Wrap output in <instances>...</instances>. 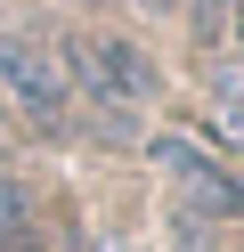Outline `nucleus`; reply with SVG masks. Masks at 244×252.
Here are the masks:
<instances>
[{"label":"nucleus","mask_w":244,"mask_h":252,"mask_svg":"<svg viewBox=\"0 0 244 252\" xmlns=\"http://www.w3.org/2000/svg\"><path fill=\"white\" fill-rule=\"evenodd\" d=\"M0 252H41V228H33V195L16 171H0Z\"/></svg>","instance_id":"nucleus-4"},{"label":"nucleus","mask_w":244,"mask_h":252,"mask_svg":"<svg viewBox=\"0 0 244 252\" xmlns=\"http://www.w3.org/2000/svg\"><path fill=\"white\" fill-rule=\"evenodd\" d=\"M220 17H228V0H220Z\"/></svg>","instance_id":"nucleus-6"},{"label":"nucleus","mask_w":244,"mask_h":252,"mask_svg":"<svg viewBox=\"0 0 244 252\" xmlns=\"http://www.w3.org/2000/svg\"><path fill=\"white\" fill-rule=\"evenodd\" d=\"M0 98H8V114L25 122V130L41 138H65L73 130V73H65V49L49 33H25V25H8L0 33Z\"/></svg>","instance_id":"nucleus-1"},{"label":"nucleus","mask_w":244,"mask_h":252,"mask_svg":"<svg viewBox=\"0 0 244 252\" xmlns=\"http://www.w3.org/2000/svg\"><path fill=\"white\" fill-rule=\"evenodd\" d=\"M155 163L171 171V187H179V220H195V228H220V220H244V179L236 171H220L204 147H187V138H155ZM195 228H187V244H195Z\"/></svg>","instance_id":"nucleus-3"},{"label":"nucleus","mask_w":244,"mask_h":252,"mask_svg":"<svg viewBox=\"0 0 244 252\" xmlns=\"http://www.w3.org/2000/svg\"><path fill=\"white\" fill-rule=\"evenodd\" d=\"M211 122H220L228 138H244V65H228L220 82H211Z\"/></svg>","instance_id":"nucleus-5"},{"label":"nucleus","mask_w":244,"mask_h":252,"mask_svg":"<svg viewBox=\"0 0 244 252\" xmlns=\"http://www.w3.org/2000/svg\"><path fill=\"white\" fill-rule=\"evenodd\" d=\"M65 73H73V98H90L98 130H130L139 106L163 90L155 57H146L139 41H122V33H81L73 49H65Z\"/></svg>","instance_id":"nucleus-2"}]
</instances>
